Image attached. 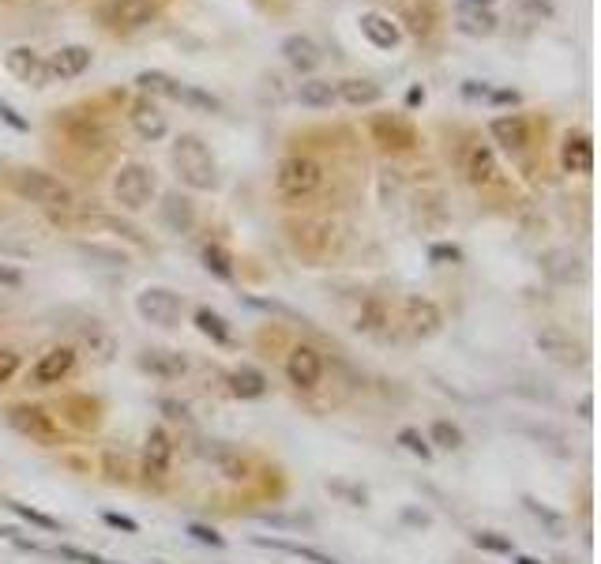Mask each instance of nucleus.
Instances as JSON below:
<instances>
[{
	"instance_id": "nucleus-1",
	"label": "nucleus",
	"mask_w": 601,
	"mask_h": 564,
	"mask_svg": "<svg viewBox=\"0 0 601 564\" xmlns=\"http://www.w3.org/2000/svg\"><path fill=\"white\" fill-rule=\"evenodd\" d=\"M8 185H12L16 196H23V200H31V204H38V207H46V211H57V215H64V211L76 207V192L46 170H12L8 173Z\"/></svg>"
},
{
	"instance_id": "nucleus-2",
	"label": "nucleus",
	"mask_w": 601,
	"mask_h": 564,
	"mask_svg": "<svg viewBox=\"0 0 601 564\" xmlns=\"http://www.w3.org/2000/svg\"><path fill=\"white\" fill-rule=\"evenodd\" d=\"M173 166L181 173V181H185L188 188H196V192H207V188L218 185L215 155H211L207 143H203L200 136H192V132L177 136V143H173Z\"/></svg>"
},
{
	"instance_id": "nucleus-3",
	"label": "nucleus",
	"mask_w": 601,
	"mask_h": 564,
	"mask_svg": "<svg viewBox=\"0 0 601 564\" xmlns=\"http://www.w3.org/2000/svg\"><path fill=\"white\" fill-rule=\"evenodd\" d=\"M8 425H12L16 433H23L27 440H34V444H42V448H57L64 440L61 422H57L46 407H38V403H16V407H8Z\"/></svg>"
},
{
	"instance_id": "nucleus-4",
	"label": "nucleus",
	"mask_w": 601,
	"mask_h": 564,
	"mask_svg": "<svg viewBox=\"0 0 601 564\" xmlns=\"http://www.w3.org/2000/svg\"><path fill=\"white\" fill-rule=\"evenodd\" d=\"M324 181V170H320V162L309 155H290L278 162L275 170V188L286 196V200H301V196H309L316 192Z\"/></svg>"
},
{
	"instance_id": "nucleus-5",
	"label": "nucleus",
	"mask_w": 601,
	"mask_h": 564,
	"mask_svg": "<svg viewBox=\"0 0 601 564\" xmlns=\"http://www.w3.org/2000/svg\"><path fill=\"white\" fill-rule=\"evenodd\" d=\"M155 188V170H147L143 162H124L117 177H113V196L128 211H143L155 200Z\"/></svg>"
},
{
	"instance_id": "nucleus-6",
	"label": "nucleus",
	"mask_w": 601,
	"mask_h": 564,
	"mask_svg": "<svg viewBox=\"0 0 601 564\" xmlns=\"http://www.w3.org/2000/svg\"><path fill=\"white\" fill-rule=\"evenodd\" d=\"M181 309H185L181 294H173L166 286H147L136 298V313L143 316L147 324H155V328H177Z\"/></svg>"
},
{
	"instance_id": "nucleus-7",
	"label": "nucleus",
	"mask_w": 601,
	"mask_h": 564,
	"mask_svg": "<svg viewBox=\"0 0 601 564\" xmlns=\"http://www.w3.org/2000/svg\"><path fill=\"white\" fill-rule=\"evenodd\" d=\"M158 16L155 0H109L106 8H102V23L113 27V31H143V27H151Z\"/></svg>"
},
{
	"instance_id": "nucleus-8",
	"label": "nucleus",
	"mask_w": 601,
	"mask_h": 564,
	"mask_svg": "<svg viewBox=\"0 0 601 564\" xmlns=\"http://www.w3.org/2000/svg\"><path fill=\"white\" fill-rule=\"evenodd\" d=\"M173 467V437L166 425H151L143 440V478L147 482H166Z\"/></svg>"
},
{
	"instance_id": "nucleus-9",
	"label": "nucleus",
	"mask_w": 601,
	"mask_h": 564,
	"mask_svg": "<svg viewBox=\"0 0 601 564\" xmlns=\"http://www.w3.org/2000/svg\"><path fill=\"white\" fill-rule=\"evenodd\" d=\"M286 376H290V384L297 392H312L324 380V354L309 343L293 346L290 358H286Z\"/></svg>"
},
{
	"instance_id": "nucleus-10",
	"label": "nucleus",
	"mask_w": 601,
	"mask_h": 564,
	"mask_svg": "<svg viewBox=\"0 0 601 564\" xmlns=\"http://www.w3.org/2000/svg\"><path fill=\"white\" fill-rule=\"evenodd\" d=\"M76 358H79L76 346H49L46 354L34 361L31 384L34 388H53V384H61L64 376L76 369Z\"/></svg>"
},
{
	"instance_id": "nucleus-11",
	"label": "nucleus",
	"mask_w": 601,
	"mask_h": 564,
	"mask_svg": "<svg viewBox=\"0 0 601 564\" xmlns=\"http://www.w3.org/2000/svg\"><path fill=\"white\" fill-rule=\"evenodd\" d=\"M4 68L19 79V83H31V87H46L49 64L42 61V53H34L31 46H16L4 53Z\"/></svg>"
},
{
	"instance_id": "nucleus-12",
	"label": "nucleus",
	"mask_w": 601,
	"mask_h": 564,
	"mask_svg": "<svg viewBox=\"0 0 601 564\" xmlns=\"http://www.w3.org/2000/svg\"><path fill=\"white\" fill-rule=\"evenodd\" d=\"M560 166L568 173H590L594 170V143L586 132H568L560 143Z\"/></svg>"
},
{
	"instance_id": "nucleus-13",
	"label": "nucleus",
	"mask_w": 601,
	"mask_h": 564,
	"mask_svg": "<svg viewBox=\"0 0 601 564\" xmlns=\"http://www.w3.org/2000/svg\"><path fill=\"white\" fill-rule=\"evenodd\" d=\"M406 324H410L414 339H429V335L440 331L444 316H440V309L429 298H406Z\"/></svg>"
},
{
	"instance_id": "nucleus-14",
	"label": "nucleus",
	"mask_w": 601,
	"mask_h": 564,
	"mask_svg": "<svg viewBox=\"0 0 601 564\" xmlns=\"http://www.w3.org/2000/svg\"><path fill=\"white\" fill-rule=\"evenodd\" d=\"M463 173H466V181H470V185L485 188V185H493L496 177H500V166H496L493 151H489L485 143H474V147L466 151V158H463Z\"/></svg>"
},
{
	"instance_id": "nucleus-15",
	"label": "nucleus",
	"mask_w": 601,
	"mask_h": 564,
	"mask_svg": "<svg viewBox=\"0 0 601 564\" xmlns=\"http://www.w3.org/2000/svg\"><path fill=\"white\" fill-rule=\"evenodd\" d=\"M493 140L500 147H508V151H526V143H530V125H526L523 113H504V117H493Z\"/></svg>"
},
{
	"instance_id": "nucleus-16",
	"label": "nucleus",
	"mask_w": 601,
	"mask_h": 564,
	"mask_svg": "<svg viewBox=\"0 0 601 564\" xmlns=\"http://www.w3.org/2000/svg\"><path fill=\"white\" fill-rule=\"evenodd\" d=\"M139 369L158 376V380H177V376H185L188 361L177 350H143L139 354Z\"/></svg>"
},
{
	"instance_id": "nucleus-17",
	"label": "nucleus",
	"mask_w": 601,
	"mask_h": 564,
	"mask_svg": "<svg viewBox=\"0 0 601 564\" xmlns=\"http://www.w3.org/2000/svg\"><path fill=\"white\" fill-rule=\"evenodd\" d=\"M49 76H61V79H76L91 68V49L87 46H61L53 57H49Z\"/></svg>"
},
{
	"instance_id": "nucleus-18",
	"label": "nucleus",
	"mask_w": 601,
	"mask_h": 564,
	"mask_svg": "<svg viewBox=\"0 0 601 564\" xmlns=\"http://www.w3.org/2000/svg\"><path fill=\"white\" fill-rule=\"evenodd\" d=\"M372 136L376 143H384V147H395V151H410L417 143V132L402 117H376L372 121Z\"/></svg>"
},
{
	"instance_id": "nucleus-19",
	"label": "nucleus",
	"mask_w": 601,
	"mask_h": 564,
	"mask_svg": "<svg viewBox=\"0 0 601 564\" xmlns=\"http://www.w3.org/2000/svg\"><path fill=\"white\" fill-rule=\"evenodd\" d=\"M496 23L500 19L493 16V8H478V4H459V12H455V27L470 38H489L496 31Z\"/></svg>"
},
{
	"instance_id": "nucleus-20",
	"label": "nucleus",
	"mask_w": 601,
	"mask_h": 564,
	"mask_svg": "<svg viewBox=\"0 0 601 564\" xmlns=\"http://www.w3.org/2000/svg\"><path fill=\"white\" fill-rule=\"evenodd\" d=\"M128 117H132V128H136L143 140H162V136L170 132V125H166V113L158 110L155 102H136Z\"/></svg>"
},
{
	"instance_id": "nucleus-21",
	"label": "nucleus",
	"mask_w": 601,
	"mask_h": 564,
	"mask_svg": "<svg viewBox=\"0 0 601 564\" xmlns=\"http://www.w3.org/2000/svg\"><path fill=\"white\" fill-rule=\"evenodd\" d=\"M282 57H286L290 68H297V72H312L324 53H320V46H316L312 38H305V34H290V38L282 42Z\"/></svg>"
},
{
	"instance_id": "nucleus-22",
	"label": "nucleus",
	"mask_w": 601,
	"mask_h": 564,
	"mask_svg": "<svg viewBox=\"0 0 601 564\" xmlns=\"http://www.w3.org/2000/svg\"><path fill=\"white\" fill-rule=\"evenodd\" d=\"M361 34H365L376 49L399 46V27H395L387 16H380V12H365V16H361Z\"/></svg>"
},
{
	"instance_id": "nucleus-23",
	"label": "nucleus",
	"mask_w": 601,
	"mask_h": 564,
	"mask_svg": "<svg viewBox=\"0 0 601 564\" xmlns=\"http://www.w3.org/2000/svg\"><path fill=\"white\" fill-rule=\"evenodd\" d=\"M162 222L170 226L173 234H188V230H192V222H196V211H192V204H188V196L170 192V196L162 200Z\"/></svg>"
},
{
	"instance_id": "nucleus-24",
	"label": "nucleus",
	"mask_w": 601,
	"mask_h": 564,
	"mask_svg": "<svg viewBox=\"0 0 601 564\" xmlns=\"http://www.w3.org/2000/svg\"><path fill=\"white\" fill-rule=\"evenodd\" d=\"M335 98L350 102V106H376L384 98V91L372 79H342L339 87H335Z\"/></svg>"
},
{
	"instance_id": "nucleus-25",
	"label": "nucleus",
	"mask_w": 601,
	"mask_h": 564,
	"mask_svg": "<svg viewBox=\"0 0 601 564\" xmlns=\"http://www.w3.org/2000/svg\"><path fill=\"white\" fill-rule=\"evenodd\" d=\"M230 388L241 399H260V395H267V376L256 365H237L230 373Z\"/></svg>"
},
{
	"instance_id": "nucleus-26",
	"label": "nucleus",
	"mask_w": 601,
	"mask_h": 564,
	"mask_svg": "<svg viewBox=\"0 0 601 564\" xmlns=\"http://www.w3.org/2000/svg\"><path fill=\"white\" fill-rule=\"evenodd\" d=\"M297 98H301V106H309V110H327V106L335 102V83H331V79H305V83L297 87Z\"/></svg>"
},
{
	"instance_id": "nucleus-27",
	"label": "nucleus",
	"mask_w": 601,
	"mask_h": 564,
	"mask_svg": "<svg viewBox=\"0 0 601 564\" xmlns=\"http://www.w3.org/2000/svg\"><path fill=\"white\" fill-rule=\"evenodd\" d=\"M387 320H391V316H387V305H384V301L369 298V301H365V309H361V316H357L354 328H357V331H365V335H380Z\"/></svg>"
},
{
	"instance_id": "nucleus-28",
	"label": "nucleus",
	"mask_w": 601,
	"mask_h": 564,
	"mask_svg": "<svg viewBox=\"0 0 601 564\" xmlns=\"http://www.w3.org/2000/svg\"><path fill=\"white\" fill-rule=\"evenodd\" d=\"M136 83H139V91L162 94V98H177V91H181V83L173 76H166V72H139Z\"/></svg>"
},
{
	"instance_id": "nucleus-29",
	"label": "nucleus",
	"mask_w": 601,
	"mask_h": 564,
	"mask_svg": "<svg viewBox=\"0 0 601 564\" xmlns=\"http://www.w3.org/2000/svg\"><path fill=\"white\" fill-rule=\"evenodd\" d=\"M196 328H200L203 335H211V339H215V343H222V346L233 339L230 324H226V320H222L218 313H211V309H196Z\"/></svg>"
},
{
	"instance_id": "nucleus-30",
	"label": "nucleus",
	"mask_w": 601,
	"mask_h": 564,
	"mask_svg": "<svg viewBox=\"0 0 601 564\" xmlns=\"http://www.w3.org/2000/svg\"><path fill=\"white\" fill-rule=\"evenodd\" d=\"M203 267H207L211 275H218V279H233V260L222 245H207V249H203Z\"/></svg>"
},
{
	"instance_id": "nucleus-31",
	"label": "nucleus",
	"mask_w": 601,
	"mask_h": 564,
	"mask_svg": "<svg viewBox=\"0 0 601 564\" xmlns=\"http://www.w3.org/2000/svg\"><path fill=\"white\" fill-rule=\"evenodd\" d=\"M432 444H440L447 452H455V448H463V429L451 422H432Z\"/></svg>"
},
{
	"instance_id": "nucleus-32",
	"label": "nucleus",
	"mask_w": 601,
	"mask_h": 564,
	"mask_svg": "<svg viewBox=\"0 0 601 564\" xmlns=\"http://www.w3.org/2000/svg\"><path fill=\"white\" fill-rule=\"evenodd\" d=\"M177 102H188V106H200V110H222V102H218L215 94L192 91V87H181V91H177Z\"/></svg>"
},
{
	"instance_id": "nucleus-33",
	"label": "nucleus",
	"mask_w": 601,
	"mask_h": 564,
	"mask_svg": "<svg viewBox=\"0 0 601 564\" xmlns=\"http://www.w3.org/2000/svg\"><path fill=\"white\" fill-rule=\"evenodd\" d=\"M12 512L23 516L27 523H34V527H42V531H57V527H61L53 516H42V512H34V508H27V504H19V501H12Z\"/></svg>"
},
{
	"instance_id": "nucleus-34",
	"label": "nucleus",
	"mask_w": 601,
	"mask_h": 564,
	"mask_svg": "<svg viewBox=\"0 0 601 564\" xmlns=\"http://www.w3.org/2000/svg\"><path fill=\"white\" fill-rule=\"evenodd\" d=\"M399 444H402V448H406V452L421 455V459H429V455H432L429 440L421 437V433H417V429H402V433H399Z\"/></svg>"
},
{
	"instance_id": "nucleus-35",
	"label": "nucleus",
	"mask_w": 601,
	"mask_h": 564,
	"mask_svg": "<svg viewBox=\"0 0 601 564\" xmlns=\"http://www.w3.org/2000/svg\"><path fill=\"white\" fill-rule=\"evenodd\" d=\"M16 373H19V354L12 346H0V384L16 380Z\"/></svg>"
},
{
	"instance_id": "nucleus-36",
	"label": "nucleus",
	"mask_w": 601,
	"mask_h": 564,
	"mask_svg": "<svg viewBox=\"0 0 601 564\" xmlns=\"http://www.w3.org/2000/svg\"><path fill=\"white\" fill-rule=\"evenodd\" d=\"M519 8H523L526 16H534V19H553V4L549 0H515Z\"/></svg>"
},
{
	"instance_id": "nucleus-37",
	"label": "nucleus",
	"mask_w": 601,
	"mask_h": 564,
	"mask_svg": "<svg viewBox=\"0 0 601 564\" xmlns=\"http://www.w3.org/2000/svg\"><path fill=\"white\" fill-rule=\"evenodd\" d=\"M83 252L87 256H94V260H106V264H128V256L117 249H98V245H83Z\"/></svg>"
},
{
	"instance_id": "nucleus-38",
	"label": "nucleus",
	"mask_w": 601,
	"mask_h": 564,
	"mask_svg": "<svg viewBox=\"0 0 601 564\" xmlns=\"http://www.w3.org/2000/svg\"><path fill=\"white\" fill-rule=\"evenodd\" d=\"M188 534H192L196 542H203V546H222V534L211 531V527H200V523H192V527H188Z\"/></svg>"
},
{
	"instance_id": "nucleus-39",
	"label": "nucleus",
	"mask_w": 601,
	"mask_h": 564,
	"mask_svg": "<svg viewBox=\"0 0 601 564\" xmlns=\"http://www.w3.org/2000/svg\"><path fill=\"white\" fill-rule=\"evenodd\" d=\"M474 542H478L481 549H493V553H511V542H508V538H496V534H478Z\"/></svg>"
},
{
	"instance_id": "nucleus-40",
	"label": "nucleus",
	"mask_w": 601,
	"mask_h": 564,
	"mask_svg": "<svg viewBox=\"0 0 601 564\" xmlns=\"http://www.w3.org/2000/svg\"><path fill=\"white\" fill-rule=\"evenodd\" d=\"M429 256L432 260H451V264H459V260H463V249H455V245H432Z\"/></svg>"
},
{
	"instance_id": "nucleus-41",
	"label": "nucleus",
	"mask_w": 601,
	"mask_h": 564,
	"mask_svg": "<svg viewBox=\"0 0 601 564\" xmlns=\"http://www.w3.org/2000/svg\"><path fill=\"white\" fill-rule=\"evenodd\" d=\"M0 117H4V121H8L12 128H16V132H27V128H31L27 121H23V117H19L16 110H12V106H8V102H0Z\"/></svg>"
},
{
	"instance_id": "nucleus-42",
	"label": "nucleus",
	"mask_w": 601,
	"mask_h": 564,
	"mask_svg": "<svg viewBox=\"0 0 601 564\" xmlns=\"http://www.w3.org/2000/svg\"><path fill=\"white\" fill-rule=\"evenodd\" d=\"M61 557H68V561H76V564H106V561H98L94 553H83V549H72V546H64Z\"/></svg>"
},
{
	"instance_id": "nucleus-43",
	"label": "nucleus",
	"mask_w": 601,
	"mask_h": 564,
	"mask_svg": "<svg viewBox=\"0 0 601 564\" xmlns=\"http://www.w3.org/2000/svg\"><path fill=\"white\" fill-rule=\"evenodd\" d=\"M106 523H109V527H121V531H128V534H136V531H139V527H136V519L117 516V512H106Z\"/></svg>"
},
{
	"instance_id": "nucleus-44",
	"label": "nucleus",
	"mask_w": 601,
	"mask_h": 564,
	"mask_svg": "<svg viewBox=\"0 0 601 564\" xmlns=\"http://www.w3.org/2000/svg\"><path fill=\"white\" fill-rule=\"evenodd\" d=\"M526 508H530V512H534V516H541V519H545V523H553L556 531H560V527H564V519H560V516H553V512H549V508H541V504H534V501H526Z\"/></svg>"
},
{
	"instance_id": "nucleus-45",
	"label": "nucleus",
	"mask_w": 601,
	"mask_h": 564,
	"mask_svg": "<svg viewBox=\"0 0 601 564\" xmlns=\"http://www.w3.org/2000/svg\"><path fill=\"white\" fill-rule=\"evenodd\" d=\"M463 94H466V98H489L493 91H489L485 83H478V79H466V83H463Z\"/></svg>"
},
{
	"instance_id": "nucleus-46",
	"label": "nucleus",
	"mask_w": 601,
	"mask_h": 564,
	"mask_svg": "<svg viewBox=\"0 0 601 564\" xmlns=\"http://www.w3.org/2000/svg\"><path fill=\"white\" fill-rule=\"evenodd\" d=\"M489 98H493V102H519V94L515 91H493Z\"/></svg>"
},
{
	"instance_id": "nucleus-47",
	"label": "nucleus",
	"mask_w": 601,
	"mask_h": 564,
	"mask_svg": "<svg viewBox=\"0 0 601 564\" xmlns=\"http://www.w3.org/2000/svg\"><path fill=\"white\" fill-rule=\"evenodd\" d=\"M406 102H410V106H417V102H425V91H421V87H414V91L406 94Z\"/></svg>"
},
{
	"instance_id": "nucleus-48",
	"label": "nucleus",
	"mask_w": 601,
	"mask_h": 564,
	"mask_svg": "<svg viewBox=\"0 0 601 564\" xmlns=\"http://www.w3.org/2000/svg\"><path fill=\"white\" fill-rule=\"evenodd\" d=\"M463 4H478V8H493V0H463Z\"/></svg>"
},
{
	"instance_id": "nucleus-49",
	"label": "nucleus",
	"mask_w": 601,
	"mask_h": 564,
	"mask_svg": "<svg viewBox=\"0 0 601 564\" xmlns=\"http://www.w3.org/2000/svg\"><path fill=\"white\" fill-rule=\"evenodd\" d=\"M515 564H541V561H534V557H519Z\"/></svg>"
}]
</instances>
